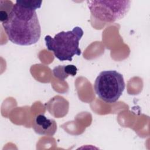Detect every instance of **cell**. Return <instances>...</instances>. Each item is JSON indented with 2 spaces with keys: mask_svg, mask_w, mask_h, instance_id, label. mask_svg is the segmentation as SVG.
Returning a JSON list of instances; mask_svg holds the SVG:
<instances>
[{
  "mask_svg": "<svg viewBox=\"0 0 150 150\" xmlns=\"http://www.w3.org/2000/svg\"><path fill=\"white\" fill-rule=\"evenodd\" d=\"M131 2L128 0L87 1L92 16L107 23H112L123 18L129 10Z\"/></svg>",
  "mask_w": 150,
  "mask_h": 150,
  "instance_id": "277c9868",
  "label": "cell"
},
{
  "mask_svg": "<svg viewBox=\"0 0 150 150\" xmlns=\"http://www.w3.org/2000/svg\"><path fill=\"white\" fill-rule=\"evenodd\" d=\"M32 127L36 133L45 136H53L57 130V124L55 120L49 118L42 114L35 116Z\"/></svg>",
  "mask_w": 150,
  "mask_h": 150,
  "instance_id": "5b68a950",
  "label": "cell"
},
{
  "mask_svg": "<svg viewBox=\"0 0 150 150\" xmlns=\"http://www.w3.org/2000/svg\"><path fill=\"white\" fill-rule=\"evenodd\" d=\"M83 34V29L76 26L71 30L60 32L53 38L46 35L45 37V44L48 50L52 52L56 58L60 61L71 62L74 56H80L81 53L79 43Z\"/></svg>",
  "mask_w": 150,
  "mask_h": 150,
  "instance_id": "7a4b0ae2",
  "label": "cell"
},
{
  "mask_svg": "<svg viewBox=\"0 0 150 150\" xmlns=\"http://www.w3.org/2000/svg\"><path fill=\"white\" fill-rule=\"evenodd\" d=\"M2 25L8 39L16 45H32L40 38L41 28L36 10L22 1L18 0L12 5Z\"/></svg>",
  "mask_w": 150,
  "mask_h": 150,
  "instance_id": "6da1fadb",
  "label": "cell"
},
{
  "mask_svg": "<svg viewBox=\"0 0 150 150\" xmlns=\"http://www.w3.org/2000/svg\"><path fill=\"white\" fill-rule=\"evenodd\" d=\"M125 87L123 76L115 70L100 72L94 83V89L98 97L109 104L114 103L120 98Z\"/></svg>",
  "mask_w": 150,
  "mask_h": 150,
  "instance_id": "3957f363",
  "label": "cell"
},
{
  "mask_svg": "<svg viewBox=\"0 0 150 150\" xmlns=\"http://www.w3.org/2000/svg\"><path fill=\"white\" fill-rule=\"evenodd\" d=\"M77 69L73 64L58 66L53 70V73L55 77L61 80H64L68 76H74L77 74Z\"/></svg>",
  "mask_w": 150,
  "mask_h": 150,
  "instance_id": "8992f818",
  "label": "cell"
}]
</instances>
